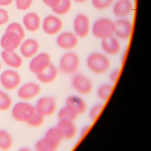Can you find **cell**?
I'll list each match as a JSON object with an SVG mask.
<instances>
[{"mask_svg": "<svg viewBox=\"0 0 151 151\" xmlns=\"http://www.w3.org/2000/svg\"><path fill=\"white\" fill-rule=\"evenodd\" d=\"M22 22L25 28L31 32L37 31L39 29L41 24L40 17L35 12L27 14L24 17Z\"/></svg>", "mask_w": 151, "mask_h": 151, "instance_id": "cell-20", "label": "cell"}, {"mask_svg": "<svg viewBox=\"0 0 151 151\" xmlns=\"http://www.w3.org/2000/svg\"><path fill=\"white\" fill-rule=\"evenodd\" d=\"M12 104V101L9 96L0 90V110L5 111L9 109Z\"/></svg>", "mask_w": 151, "mask_h": 151, "instance_id": "cell-31", "label": "cell"}, {"mask_svg": "<svg viewBox=\"0 0 151 151\" xmlns=\"http://www.w3.org/2000/svg\"><path fill=\"white\" fill-rule=\"evenodd\" d=\"M58 74L56 67L52 63L43 71L36 74L37 78L43 84H48L55 80Z\"/></svg>", "mask_w": 151, "mask_h": 151, "instance_id": "cell-18", "label": "cell"}, {"mask_svg": "<svg viewBox=\"0 0 151 151\" xmlns=\"http://www.w3.org/2000/svg\"><path fill=\"white\" fill-rule=\"evenodd\" d=\"M119 72H120V70L118 68L114 69L111 72V73L110 74L109 78H110V80L111 82L114 83L117 80V78L119 77Z\"/></svg>", "mask_w": 151, "mask_h": 151, "instance_id": "cell-36", "label": "cell"}, {"mask_svg": "<svg viewBox=\"0 0 151 151\" xmlns=\"http://www.w3.org/2000/svg\"><path fill=\"white\" fill-rule=\"evenodd\" d=\"M72 86L75 91L83 95L90 94L93 87L91 80L83 74H77L73 78Z\"/></svg>", "mask_w": 151, "mask_h": 151, "instance_id": "cell-7", "label": "cell"}, {"mask_svg": "<svg viewBox=\"0 0 151 151\" xmlns=\"http://www.w3.org/2000/svg\"><path fill=\"white\" fill-rule=\"evenodd\" d=\"M114 23V34L120 40L128 39L131 34L132 26L131 22L125 19H120Z\"/></svg>", "mask_w": 151, "mask_h": 151, "instance_id": "cell-15", "label": "cell"}, {"mask_svg": "<svg viewBox=\"0 0 151 151\" xmlns=\"http://www.w3.org/2000/svg\"><path fill=\"white\" fill-rule=\"evenodd\" d=\"M103 50L108 54L116 55L120 50V44L117 39L112 36L101 40Z\"/></svg>", "mask_w": 151, "mask_h": 151, "instance_id": "cell-17", "label": "cell"}, {"mask_svg": "<svg viewBox=\"0 0 151 151\" xmlns=\"http://www.w3.org/2000/svg\"><path fill=\"white\" fill-rule=\"evenodd\" d=\"M44 137L50 141L60 146L63 139V137L57 127L50 128L45 133Z\"/></svg>", "mask_w": 151, "mask_h": 151, "instance_id": "cell-25", "label": "cell"}, {"mask_svg": "<svg viewBox=\"0 0 151 151\" xmlns=\"http://www.w3.org/2000/svg\"><path fill=\"white\" fill-rule=\"evenodd\" d=\"M87 65L88 69L93 73L101 74L109 70L110 62L109 59L103 54L94 52L88 56Z\"/></svg>", "mask_w": 151, "mask_h": 151, "instance_id": "cell-1", "label": "cell"}, {"mask_svg": "<svg viewBox=\"0 0 151 151\" xmlns=\"http://www.w3.org/2000/svg\"><path fill=\"white\" fill-rule=\"evenodd\" d=\"M133 4L130 0H119L113 7V13L117 17H124L132 11Z\"/></svg>", "mask_w": 151, "mask_h": 151, "instance_id": "cell-19", "label": "cell"}, {"mask_svg": "<svg viewBox=\"0 0 151 151\" xmlns=\"http://www.w3.org/2000/svg\"><path fill=\"white\" fill-rule=\"evenodd\" d=\"M1 62H0V69H1Z\"/></svg>", "mask_w": 151, "mask_h": 151, "instance_id": "cell-41", "label": "cell"}, {"mask_svg": "<svg viewBox=\"0 0 151 151\" xmlns=\"http://www.w3.org/2000/svg\"><path fill=\"white\" fill-rule=\"evenodd\" d=\"M1 57L4 63L13 68H19L22 64L21 57L14 51H3L1 52Z\"/></svg>", "mask_w": 151, "mask_h": 151, "instance_id": "cell-21", "label": "cell"}, {"mask_svg": "<svg viewBox=\"0 0 151 151\" xmlns=\"http://www.w3.org/2000/svg\"><path fill=\"white\" fill-rule=\"evenodd\" d=\"M22 39L15 32H5L1 40V46L8 51H14L21 44Z\"/></svg>", "mask_w": 151, "mask_h": 151, "instance_id": "cell-11", "label": "cell"}, {"mask_svg": "<svg viewBox=\"0 0 151 151\" xmlns=\"http://www.w3.org/2000/svg\"><path fill=\"white\" fill-rule=\"evenodd\" d=\"M56 42L61 48L71 50L77 45L78 41L76 34L71 32H64L58 36Z\"/></svg>", "mask_w": 151, "mask_h": 151, "instance_id": "cell-14", "label": "cell"}, {"mask_svg": "<svg viewBox=\"0 0 151 151\" xmlns=\"http://www.w3.org/2000/svg\"><path fill=\"white\" fill-rule=\"evenodd\" d=\"M80 64L79 55L74 52H68L61 57L59 65L60 70L63 73L73 74L78 70Z\"/></svg>", "mask_w": 151, "mask_h": 151, "instance_id": "cell-3", "label": "cell"}, {"mask_svg": "<svg viewBox=\"0 0 151 151\" xmlns=\"http://www.w3.org/2000/svg\"><path fill=\"white\" fill-rule=\"evenodd\" d=\"M33 0H16V6L18 9L25 11L31 5Z\"/></svg>", "mask_w": 151, "mask_h": 151, "instance_id": "cell-34", "label": "cell"}, {"mask_svg": "<svg viewBox=\"0 0 151 151\" xmlns=\"http://www.w3.org/2000/svg\"><path fill=\"white\" fill-rule=\"evenodd\" d=\"M13 0H0V6H8L12 2Z\"/></svg>", "mask_w": 151, "mask_h": 151, "instance_id": "cell-38", "label": "cell"}, {"mask_svg": "<svg viewBox=\"0 0 151 151\" xmlns=\"http://www.w3.org/2000/svg\"><path fill=\"white\" fill-rule=\"evenodd\" d=\"M113 0H92L93 6L100 10H103L109 7Z\"/></svg>", "mask_w": 151, "mask_h": 151, "instance_id": "cell-32", "label": "cell"}, {"mask_svg": "<svg viewBox=\"0 0 151 151\" xmlns=\"http://www.w3.org/2000/svg\"><path fill=\"white\" fill-rule=\"evenodd\" d=\"M113 90V86L109 83L101 84L97 90V95L98 98L101 101H106Z\"/></svg>", "mask_w": 151, "mask_h": 151, "instance_id": "cell-26", "label": "cell"}, {"mask_svg": "<svg viewBox=\"0 0 151 151\" xmlns=\"http://www.w3.org/2000/svg\"><path fill=\"white\" fill-rule=\"evenodd\" d=\"M40 91L41 87L37 83L28 82L19 88L18 91V96L23 100H30L37 97Z\"/></svg>", "mask_w": 151, "mask_h": 151, "instance_id": "cell-13", "label": "cell"}, {"mask_svg": "<svg viewBox=\"0 0 151 151\" xmlns=\"http://www.w3.org/2000/svg\"><path fill=\"white\" fill-rule=\"evenodd\" d=\"M56 127L60 132L63 139H72L77 134V127L74 121L66 119H59Z\"/></svg>", "mask_w": 151, "mask_h": 151, "instance_id": "cell-10", "label": "cell"}, {"mask_svg": "<svg viewBox=\"0 0 151 151\" xmlns=\"http://www.w3.org/2000/svg\"><path fill=\"white\" fill-rule=\"evenodd\" d=\"M103 107V104L101 103H98L97 104L94 105L90 109L89 112V119L91 121H94L100 114L102 109Z\"/></svg>", "mask_w": 151, "mask_h": 151, "instance_id": "cell-33", "label": "cell"}, {"mask_svg": "<svg viewBox=\"0 0 151 151\" xmlns=\"http://www.w3.org/2000/svg\"><path fill=\"white\" fill-rule=\"evenodd\" d=\"M51 63L50 55L47 52H41L35 56L29 64L31 72L37 74L46 69Z\"/></svg>", "mask_w": 151, "mask_h": 151, "instance_id": "cell-6", "label": "cell"}, {"mask_svg": "<svg viewBox=\"0 0 151 151\" xmlns=\"http://www.w3.org/2000/svg\"><path fill=\"white\" fill-rule=\"evenodd\" d=\"M74 29L76 35L81 37H86L90 31V20L84 14H79L74 20Z\"/></svg>", "mask_w": 151, "mask_h": 151, "instance_id": "cell-9", "label": "cell"}, {"mask_svg": "<svg viewBox=\"0 0 151 151\" xmlns=\"http://www.w3.org/2000/svg\"><path fill=\"white\" fill-rule=\"evenodd\" d=\"M39 44L38 41L34 39H27L20 47V52L23 57L27 58L33 57L39 50Z\"/></svg>", "mask_w": 151, "mask_h": 151, "instance_id": "cell-16", "label": "cell"}, {"mask_svg": "<svg viewBox=\"0 0 151 151\" xmlns=\"http://www.w3.org/2000/svg\"><path fill=\"white\" fill-rule=\"evenodd\" d=\"M35 111V106L28 103L19 102L14 106L12 115L13 118L18 122H27Z\"/></svg>", "mask_w": 151, "mask_h": 151, "instance_id": "cell-4", "label": "cell"}, {"mask_svg": "<svg viewBox=\"0 0 151 151\" xmlns=\"http://www.w3.org/2000/svg\"><path fill=\"white\" fill-rule=\"evenodd\" d=\"M71 7V2L70 0H61L56 6L52 8V10L56 14L63 15L70 11Z\"/></svg>", "mask_w": 151, "mask_h": 151, "instance_id": "cell-27", "label": "cell"}, {"mask_svg": "<svg viewBox=\"0 0 151 151\" xmlns=\"http://www.w3.org/2000/svg\"><path fill=\"white\" fill-rule=\"evenodd\" d=\"M89 127H90L89 126L86 125V126H84L82 128V129H81V133H80L81 136H83L86 133V132L88 131Z\"/></svg>", "mask_w": 151, "mask_h": 151, "instance_id": "cell-39", "label": "cell"}, {"mask_svg": "<svg viewBox=\"0 0 151 151\" xmlns=\"http://www.w3.org/2000/svg\"><path fill=\"white\" fill-rule=\"evenodd\" d=\"M62 27V21L58 17L52 15L47 16L42 22V29L48 35L56 34L60 31Z\"/></svg>", "mask_w": 151, "mask_h": 151, "instance_id": "cell-12", "label": "cell"}, {"mask_svg": "<svg viewBox=\"0 0 151 151\" xmlns=\"http://www.w3.org/2000/svg\"><path fill=\"white\" fill-rule=\"evenodd\" d=\"M12 146V139L11 135L6 131L0 130V149L8 150Z\"/></svg>", "mask_w": 151, "mask_h": 151, "instance_id": "cell-28", "label": "cell"}, {"mask_svg": "<svg viewBox=\"0 0 151 151\" xmlns=\"http://www.w3.org/2000/svg\"><path fill=\"white\" fill-rule=\"evenodd\" d=\"M44 3L48 6L52 8L56 6L61 0H42Z\"/></svg>", "mask_w": 151, "mask_h": 151, "instance_id": "cell-37", "label": "cell"}, {"mask_svg": "<svg viewBox=\"0 0 151 151\" xmlns=\"http://www.w3.org/2000/svg\"><path fill=\"white\" fill-rule=\"evenodd\" d=\"M5 32H13L18 34L22 40L25 37V32L22 26L18 22H12L6 28Z\"/></svg>", "mask_w": 151, "mask_h": 151, "instance_id": "cell-30", "label": "cell"}, {"mask_svg": "<svg viewBox=\"0 0 151 151\" xmlns=\"http://www.w3.org/2000/svg\"><path fill=\"white\" fill-rule=\"evenodd\" d=\"M78 111L71 106L65 104V105L59 111L58 117L59 119H66L74 121L79 116Z\"/></svg>", "mask_w": 151, "mask_h": 151, "instance_id": "cell-23", "label": "cell"}, {"mask_svg": "<svg viewBox=\"0 0 151 151\" xmlns=\"http://www.w3.org/2000/svg\"><path fill=\"white\" fill-rule=\"evenodd\" d=\"M114 23L109 18H100L93 24L92 33L99 39H104L114 34Z\"/></svg>", "mask_w": 151, "mask_h": 151, "instance_id": "cell-2", "label": "cell"}, {"mask_svg": "<svg viewBox=\"0 0 151 151\" xmlns=\"http://www.w3.org/2000/svg\"><path fill=\"white\" fill-rule=\"evenodd\" d=\"M74 1H76V2H80V3H81V2H84L87 1V0H74Z\"/></svg>", "mask_w": 151, "mask_h": 151, "instance_id": "cell-40", "label": "cell"}, {"mask_svg": "<svg viewBox=\"0 0 151 151\" xmlns=\"http://www.w3.org/2000/svg\"><path fill=\"white\" fill-rule=\"evenodd\" d=\"M44 122V117L35 111L26 123L30 127H38L43 124Z\"/></svg>", "mask_w": 151, "mask_h": 151, "instance_id": "cell-29", "label": "cell"}, {"mask_svg": "<svg viewBox=\"0 0 151 151\" xmlns=\"http://www.w3.org/2000/svg\"><path fill=\"white\" fill-rule=\"evenodd\" d=\"M58 147L45 137L38 140L35 145V150L37 151H55Z\"/></svg>", "mask_w": 151, "mask_h": 151, "instance_id": "cell-24", "label": "cell"}, {"mask_svg": "<svg viewBox=\"0 0 151 151\" xmlns=\"http://www.w3.org/2000/svg\"><path fill=\"white\" fill-rule=\"evenodd\" d=\"M0 81L2 86L8 90H12L19 85L21 77L17 72L7 70L1 74Z\"/></svg>", "mask_w": 151, "mask_h": 151, "instance_id": "cell-8", "label": "cell"}, {"mask_svg": "<svg viewBox=\"0 0 151 151\" xmlns=\"http://www.w3.org/2000/svg\"><path fill=\"white\" fill-rule=\"evenodd\" d=\"M65 104H69L74 107L80 115L84 113L87 110V104L85 101L81 97L77 96H70L68 97Z\"/></svg>", "mask_w": 151, "mask_h": 151, "instance_id": "cell-22", "label": "cell"}, {"mask_svg": "<svg viewBox=\"0 0 151 151\" xmlns=\"http://www.w3.org/2000/svg\"><path fill=\"white\" fill-rule=\"evenodd\" d=\"M35 109L37 112L44 117L51 116L57 109L56 100L51 96L42 97L37 101Z\"/></svg>", "mask_w": 151, "mask_h": 151, "instance_id": "cell-5", "label": "cell"}, {"mask_svg": "<svg viewBox=\"0 0 151 151\" xmlns=\"http://www.w3.org/2000/svg\"><path fill=\"white\" fill-rule=\"evenodd\" d=\"M9 20L8 12L4 9L0 8V25L5 24Z\"/></svg>", "mask_w": 151, "mask_h": 151, "instance_id": "cell-35", "label": "cell"}]
</instances>
